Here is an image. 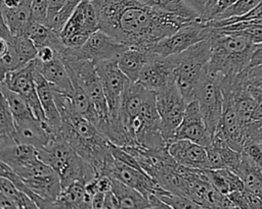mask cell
<instances>
[{"label":"cell","mask_w":262,"mask_h":209,"mask_svg":"<svg viewBox=\"0 0 262 209\" xmlns=\"http://www.w3.org/2000/svg\"><path fill=\"white\" fill-rule=\"evenodd\" d=\"M261 143H262V141H261Z\"/></svg>","instance_id":"cell-47"},{"label":"cell","mask_w":262,"mask_h":209,"mask_svg":"<svg viewBox=\"0 0 262 209\" xmlns=\"http://www.w3.org/2000/svg\"><path fill=\"white\" fill-rule=\"evenodd\" d=\"M221 80V75L213 74L206 70L196 93L201 113L212 136L219 125L223 110L224 96L220 85Z\"/></svg>","instance_id":"cell-8"},{"label":"cell","mask_w":262,"mask_h":209,"mask_svg":"<svg viewBox=\"0 0 262 209\" xmlns=\"http://www.w3.org/2000/svg\"><path fill=\"white\" fill-rule=\"evenodd\" d=\"M54 208H92V195L86 191L84 182L75 181L61 190L55 201Z\"/></svg>","instance_id":"cell-21"},{"label":"cell","mask_w":262,"mask_h":209,"mask_svg":"<svg viewBox=\"0 0 262 209\" xmlns=\"http://www.w3.org/2000/svg\"><path fill=\"white\" fill-rule=\"evenodd\" d=\"M210 57V38L192 45L179 54H175L174 82L186 103L196 99L198 89L206 73Z\"/></svg>","instance_id":"cell-5"},{"label":"cell","mask_w":262,"mask_h":209,"mask_svg":"<svg viewBox=\"0 0 262 209\" xmlns=\"http://www.w3.org/2000/svg\"><path fill=\"white\" fill-rule=\"evenodd\" d=\"M100 30L121 44L150 50L162 39L193 19L146 5L138 0H91Z\"/></svg>","instance_id":"cell-1"},{"label":"cell","mask_w":262,"mask_h":209,"mask_svg":"<svg viewBox=\"0 0 262 209\" xmlns=\"http://www.w3.org/2000/svg\"><path fill=\"white\" fill-rule=\"evenodd\" d=\"M175 65V55L164 57L155 53L136 83L156 93L174 81Z\"/></svg>","instance_id":"cell-14"},{"label":"cell","mask_w":262,"mask_h":209,"mask_svg":"<svg viewBox=\"0 0 262 209\" xmlns=\"http://www.w3.org/2000/svg\"><path fill=\"white\" fill-rule=\"evenodd\" d=\"M155 94L164 136L172 142L175 130L182 121L187 103L174 81Z\"/></svg>","instance_id":"cell-9"},{"label":"cell","mask_w":262,"mask_h":209,"mask_svg":"<svg viewBox=\"0 0 262 209\" xmlns=\"http://www.w3.org/2000/svg\"><path fill=\"white\" fill-rule=\"evenodd\" d=\"M168 151L180 165L196 169L210 168L205 146L189 140L178 139L170 142Z\"/></svg>","instance_id":"cell-16"},{"label":"cell","mask_w":262,"mask_h":209,"mask_svg":"<svg viewBox=\"0 0 262 209\" xmlns=\"http://www.w3.org/2000/svg\"><path fill=\"white\" fill-rule=\"evenodd\" d=\"M150 50L129 47L117 59L121 70L131 82H137L142 69L154 56Z\"/></svg>","instance_id":"cell-20"},{"label":"cell","mask_w":262,"mask_h":209,"mask_svg":"<svg viewBox=\"0 0 262 209\" xmlns=\"http://www.w3.org/2000/svg\"><path fill=\"white\" fill-rule=\"evenodd\" d=\"M147 200L149 202V206L150 208H160V209H164V208H170L162 199H160L155 193H150L147 197Z\"/></svg>","instance_id":"cell-42"},{"label":"cell","mask_w":262,"mask_h":209,"mask_svg":"<svg viewBox=\"0 0 262 209\" xmlns=\"http://www.w3.org/2000/svg\"><path fill=\"white\" fill-rule=\"evenodd\" d=\"M178 139L189 140L205 147L209 146L212 142L213 136L206 125L196 99L186 104L182 121L174 134V140Z\"/></svg>","instance_id":"cell-13"},{"label":"cell","mask_w":262,"mask_h":209,"mask_svg":"<svg viewBox=\"0 0 262 209\" xmlns=\"http://www.w3.org/2000/svg\"><path fill=\"white\" fill-rule=\"evenodd\" d=\"M106 175L112 178L119 179L129 187L137 190L146 198L159 187L158 182L144 171L134 168L117 159H115L111 164Z\"/></svg>","instance_id":"cell-15"},{"label":"cell","mask_w":262,"mask_h":209,"mask_svg":"<svg viewBox=\"0 0 262 209\" xmlns=\"http://www.w3.org/2000/svg\"><path fill=\"white\" fill-rule=\"evenodd\" d=\"M39 157L48 164L58 175L62 189L75 181L85 185L97 173L68 143L60 133L52 136L46 146L38 149Z\"/></svg>","instance_id":"cell-4"},{"label":"cell","mask_w":262,"mask_h":209,"mask_svg":"<svg viewBox=\"0 0 262 209\" xmlns=\"http://www.w3.org/2000/svg\"><path fill=\"white\" fill-rule=\"evenodd\" d=\"M1 49H0V68L1 76L4 75L7 71L15 70L20 68L18 55L15 50L14 45L3 38H0Z\"/></svg>","instance_id":"cell-29"},{"label":"cell","mask_w":262,"mask_h":209,"mask_svg":"<svg viewBox=\"0 0 262 209\" xmlns=\"http://www.w3.org/2000/svg\"><path fill=\"white\" fill-rule=\"evenodd\" d=\"M57 108L61 115L60 134L71 147L89 164L97 174H107L115 160L111 141L75 108L70 95L54 90Z\"/></svg>","instance_id":"cell-2"},{"label":"cell","mask_w":262,"mask_h":209,"mask_svg":"<svg viewBox=\"0 0 262 209\" xmlns=\"http://www.w3.org/2000/svg\"><path fill=\"white\" fill-rule=\"evenodd\" d=\"M34 60L21 68L7 71L1 76V85L21 95L30 105L34 115L39 120L47 122L36 88Z\"/></svg>","instance_id":"cell-12"},{"label":"cell","mask_w":262,"mask_h":209,"mask_svg":"<svg viewBox=\"0 0 262 209\" xmlns=\"http://www.w3.org/2000/svg\"><path fill=\"white\" fill-rule=\"evenodd\" d=\"M105 208H118V201H117L116 196L114 195L112 190L105 193V200H104L103 209H105Z\"/></svg>","instance_id":"cell-45"},{"label":"cell","mask_w":262,"mask_h":209,"mask_svg":"<svg viewBox=\"0 0 262 209\" xmlns=\"http://www.w3.org/2000/svg\"><path fill=\"white\" fill-rule=\"evenodd\" d=\"M35 64V60H34ZM35 83L47 123L53 134L60 133L61 115L57 108L52 85L46 81L35 65Z\"/></svg>","instance_id":"cell-18"},{"label":"cell","mask_w":262,"mask_h":209,"mask_svg":"<svg viewBox=\"0 0 262 209\" xmlns=\"http://www.w3.org/2000/svg\"><path fill=\"white\" fill-rule=\"evenodd\" d=\"M18 143L15 121L6 98L1 94L0 102V148Z\"/></svg>","instance_id":"cell-24"},{"label":"cell","mask_w":262,"mask_h":209,"mask_svg":"<svg viewBox=\"0 0 262 209\" xmlns=\"http://www.w3.org/2000/svg\"><path fill=\"white\" fill-rule=\"evenodd\" d=\"M98 75L103 86L110 119L119 118L124 90L129 83V79L121 70L117 59H108L95 62Z\"/></svg>","instance_id":"cell-10"},{"label":"cell","mask_w":262,"mask_h":209,"mask_svg":"<svg viewBox=\"0 0 262 209\" xmlns=\"http://www.w3.org/2000/svg\"><path fill=\"white\" fill-rule=\"evenodd\" d=\"M235 172L243 179L245 189L262 199V170L242 154V161Z\"/></svg>","instance_id":"cell-25"},{"label":"cell","mask_w":262,"mask_h":209,"mask_svg":"<svg viewBox=\"0 0 262 209\" xmlns=\"http://www.w3.org/2000/svg\"><path fill=\"white\" fill-rule=\"evenodd\" d=\"M244 77H245V73H244ZM245 81H246V79H245ZM246 84H247L248 90L250 91V93L253 95V97L256 100V109L254 112L253 121L254 120H262V90L257 88L254 85L249 84L247 81H246Z\"/></svg>","instance_id":"cell-36"},{"label":"cell","mask_w":262,"mask_h":209,"mask_svg":"<svg viewBox=\"0 0 262 209\" xmlns=\"http://www.w3.org/2000/svg\"><path fill=\"white\" fill-rule=\"evenodd\" d=\"M211 57L207 71L222 77H234L250 67L255 48L248 38L237 32H223L213 28Z\"/></svg>","instance_id":"cell-3"},{"label":"cell","mask_w":262,"mask_h":209,"mask_svg":"<svg viewBox=\"0 0 262 209\" xmlns=\"http://www.w3.org/2000/svg\"><path fill=\"white\" fill-rule=\"evenodd\" d=\"M99 29V19L93 3L91 0H82L59 33V37L66 47L79 48Z\"/></svg>","instance_id":"cell-6"},{"label":"cell","mask_w":262,"mask_h":209,"mask_svg":"<svg viewBox=\"0 0 262 209\" xmlns=\"http://www.w3.org/2000/svg\"><path fill=\"white\" fill-rule=\"evenodd\" d=\"M105 200V193L97 192L92 196V208L93 209H103Z\"/></svg>","instance_id":"cell-43"},{"label":"cell","mask_w":262,"mask_h":209,"mask_svg":"<svg viewBox=\"0 0 262 209\" xmlns=\"http://www.w3.org/2000/svg\"><path fill=\"white\" fill-rule=\"evenodd\" d=\"M58 55V52L50 45H44L37 48V59L41 62L51 61Z\"/></svg>","instance_id":"cell-37"},{"label":"cell","mask_w":262,"mask_h":209,"mask_svg":"<svg viewBox=\"0 0 262 209\" xmlns=\"http://www.w3.org/2000/svg\"><path fill=\"white\" fill-rule=\"evenodd\" d=\"M0 192L11 198L16 204L17 208H34L37 209L35 202L24 192L18 190L16 186L7 177L1 176L0 179Z\"/></svg>","instance_id":"cell-28"},{"label":"cell","mask_w":262,"mask_h":209,"mask_svg":"<svg viewBox=\"0 0 262 209\" xmlns=\"http://www.w3.org/2000/svg\"><path fill=\"white\" fill-rule=\"evenodd\" d=\"M35 65L46 81L52 85L54 90L72 97L74 92L72 80L66 64L59 55L48 62H41L36 58Z\"/></svg>","instance_id":"cell-19"},{"label":"cell","mask_w":262,"mask_h":209,"mask_svg":"<svg viewBox=\"0 0 262 209\" xmlns=\"http://www.w3.org/2000/svg\"><path fill=\"white\" fill-rule=\"evenodd\" d=\"M112 191L118 201V208H150L146 197L119 179L112 178Z\"/></svg>","instance_id":"cell-23"},{"label":"cell","mask_w":262,"mask_h":209,"mask_svg":"<svg viewBox=\"0 0 262 209\" xmlns=\"http://www.w3.org/2000/svg\"><path fill=\"white\" fill-rule=\"evenodd\" d=\"M242 154L248 158L254 165H256L259 169L262 170V143L252 139L246 138Z\"/></svg>","instance_id":"cell-32"},{"label":"cell","mask_w":262,"mask_h":209,"mask_svg":"<svg viewBox=\"0 0 262 209\" xmlns=\"http://www.w3.org/2000/svg\"><path fill=\"white\" fill-rule=\"evenodd\" d=\"M205 173L208 180L210 181V184L213 186L214 189H216L218 192L225 195L230 193V187L222 168L221 169L207 168L205 169Z\"/></svg>","instance_id":"cell-33"},{"label":"cell","mask_w":262,"mask_h":209,"mask_svg":"<svg viewBox=\"0 0 262 209\" xmlns=\"http://www.w3.org/2000/svg\"><path fill=\"white\" fill-rule=\"evenodd\" d=\"M49 0H33L31 18L33 20L46 24L48 16Z\"/></svg>","instance_id":"cell-34"},{"label":"cell","mask_w":262,"mask_h":209,"mask_svg":"<svg viewBox=\"0 0 262 209\" xmlns=\"http://www.w3.org/2000/svg\"><path fill=\"white\" fill-rule=\"evenodd\" d=\"M0 208H17V206L11 198L6 196L4 193L0 192Z\"/></svg>","instance_id":"cell-46"},{"label":"cell","mask_w":262,"mask_h":209,"mask_svg":"<svg viewBox=\"0 0 262 209\" xmlns=\"http://www.w3.org/2000/svg\"><path fill=\"white\" fill-rule=\"evenodd\" d=\"M128 48V46L119 43L104 31L99 29L91 34L81 47H66L62 52L69 53L80 59L97 62L108 59H118V57Z\"/></svg>","instance_id":"cell-11"},{"label":"cell","mask_w":262,"mask_h":209,"mask_svg":"<svg viewBox=\"0 0 262 209\" xmlns=\"http://www.w3.org/2000/svg\"><path fill=\"white\" fill-rule=\"evenodd\" d=\"M66 0H49V8H48V17L55 14L64 4ZM47 22V21H46Z\"/></svg>","instance_id":"cell-44"},{"label":"cell","mask_w":262,"mask_h":209,"mask_svg":"<svg viewBox=\"0 0 262 209\" xmlns=\"http://www.w3.org/2000/svg\"><path fill=\"white\" fill-rule=\"evenodd\" d=\"M146 5L183 17L195 19L200 15L184 0H138Z\"/></svg>","instance_id":"cell-26"},{"label":"cell","mask_w":262,"mask_h":209,"mask_svg":"<svg viewBox=\"0 0 262 209\" xmlns=\"http://www.w3.org/2000/svg\"><path fill=\"white\" fill-rule=\"evenodd\" d=\"M160 199H162L170 208H201L195 202L187 197L171 193L160 186L154 192Z\"/></svg>","instance_id":"cell-30"},{"label":"cell","mask_w":262,"mask_h":209,"mask_svg":"<svg viewBox=\"0 0 262 209\" xmlns=\"http://www.w3.org/2000/svg\"><path fill=\"white\" fill-rule=\"evenodd\" d=\"M0 92L6 98V100L8 102V105L12 112L14 121L20 120L24 118H28L31 116H35L30 105L28 104V102L25 100V98L21 95L8 89L4 85L0 86Z\"/></svg>","instance_id":"cell-27"},{"label":"cell","mask_w":262,"mask_h":209,"mask_svg":"<svg viewBox=\"0 0 262 209\" xmlns=\"http://www.w3.org/2000/svg\"><path fill=\"white\" fill-rule=\"evenodd\" d=\"M261 64H262V43L255 45V48L251 57V61H250V67L261 65Z\"/></svg>","instance_id":"cell-41"},{"label":"cell","mask_w":262,"mask_h":209,"mask_svg":"<svg viewBox=\"0 0 262 209\" xmlns=\"http://www.w3.org/2000/svg\"><path fill=\"white\" fill-rule=\"evenodd\" d=\"M243 193H244V196H245V199H246V202H247L249 208H262V199L258 195H256L246 189L243 191Z\"/></svg>","instance_id":"cell-38"},{"label":"cell","mask_w":262,"mask_h":209,"mask_svg":"<svg viewBox=\"0 0 262 209\" xmlns=\"http://www.w3.org/2000/svg\"><path fill=\"white\" fill-rule=\"evenodd\" d=\"M243 191H232V192L227 194L228 197L233 202V204L235 205L236 208H249V206H248V204L246 202V199H245Z\"/></svg>","instance_id":"cell-39"},{"label":"cell","mask_w":262,"mask_h":209,"mask_svg":"<svg viewBox=\"0 0 262 209\" xmlns=\"http://www.w3.org/2000/svg\"><path fill=\"white\" fill-rule=\"evenodd\" d=\"M16 140L18 143L29 144L37 149H41L48 144L53 134L47 122L39 120L36 116H31L15 121Z\"/></svg>","instance_id":"cell-17"},{"label":"cell","mask_w":262,"mask_h":209,"mask_svg":"<svg viewBox=\"0 0 262 209\" xmlns=\"http://www.w3.org/2000/svg\"><path fill=\"white\" fill-rule=\"evenodd\" d=\"M192 9H194L200 16H202L208 6L209 0H184Z\"/></svg>","instance_id":"cell-40"},{"label":"cell","mask_w":262,"mask_h":209,"mask_svg":"<svg viewBox=\"0 0 262 209\" xmlns=\"http://www.w3.org/2000/svg\"><path fill=\"white\" fill-rule=\"evenodd\" d=\"M33 0H23L15 8L1 7V20L12 35H21L31 18Z\"/></svg>","instance_id":"cell-22"},{"label":"cell","mask_w":262,"mask_h":209,"mask_svg":"<svg viewBox=\"0 0 262 209\" xmlns=\"http://www.w3.org/2000/svg\"><path fill=\"white\" fill-rule=\"evenodd\" d=\"M207 149V155H208V162H209V167L212 169H221L225 168L223 159L221 157V154L219 150L212 144L206 147Z\"/></svg>","instance_id":"cell-35"},{"label":"cell","mask_w":262,"mask_h":209,"mask_svg":"<svg viewBox=\"0 0 262 209\" xmlns=\"http://www.w3.org/2000/svg\"><path fill=\"white\" fill-rule=\"evenodd\" d=\"M212 33L213 27H210L207 21L202 20L199 16L174 34L162 39L150 51L164 57L179 54L192 45L209 39Z\"/></svg>","instance_id":"cell-7"},{"label":"cell","mask_w":262,"mask_h":209,"mask_svg":"<svg viewBox=\"0 0 262 209\" xmlns=\"http://www.w3.org/2000/svg\"><path fill=\"white\" fill-rule=\"evenodd\" d=\"M260 1L261 0H236L215 19H225L229 17L242 16L255 8L260 3Z\"/></svg>","instance_id":"cell-31"}]
</instances>
